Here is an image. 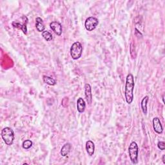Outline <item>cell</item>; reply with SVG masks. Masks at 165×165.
<instances>
[{"instance_id": "obj_7", "label": "cell", "mask_w": 165, "mask_h": 165, "mask_svg": "<svg viewBox=\"0 0 165 165\" xmlns=\"http://www.w3.org/2000/svg\"><path fill=\"white\" fill-rule=\"evenodd\" d=\"M50 27L56 35H61L63 32V28L60 23L57 21H52L50 23Z\"/></svg>"}, {"instance_id": "obj_18", "label": "cell", "mask_w": 165, "mask_h": 165, "mask_svg": "<svg viewBox=\"0 0 165 165\" xmlns=\"http://www.w3.org/2000/svg\"><path fill=\"white\" fill-rule=\"evenodd\" d=\"M157 146L160 150H164L165 149V142L164 141H159L157 144Z\"/></svg>"}, {"instance_id": "obj_17", "label": "cell", "mask_w": 165, "mask_h": 165, "mask_svg": "<svg viewBox=\"0 0 165 165\" xmlns=\"http://www.w3.org/2000/svg\"><path fill=\"white\" fill-rule=\"evenodd\" d=\"M32 141L29 139H26L25 141H24L23 142V144H22V146H23V148L24 149H29L30 148H31L32 146Z\"/></svg>"}, {"instance_id": "obj_11", "label": "cell", "mask_w": 165, "mask_h": 165, "mask_svg": "<svg viewBox=\"0 0 165 165\" xmlns=\"http://www.w3.org/2000/svg\"><path fill=\"white\" fill-rule=\"evenodd\" d=\"M86 108L85 101L81 97L78 98L77 101V109L79 113H83L84 112Z\"/></svg>"}, {"instance_id": "obj_1", "label": "cell", "mask_w": 165, "mask_h": 165, "mask_svg": "<svg viewBox=\"0 0 165 165\" xmlns=\"http://www.w3.org/2000/svg\"><path fill=\"white\" fill-rule=\"evenodd\" d=\"M135 87L134 78L132 74H128L126 78L125 90H124V96L128 104L130 105L133 100V89Z\"/></svg>"}, {"instance_id": "obj_15", "label": "cell", "mask_w": 165, "mask_h": 165, "mask_svg": "<svg viewBox=\"0 0 165 165\" xmlns=\"http://www.w3.org/2000/svg\"><path fill=\"white\" fill-rule=\"evenodd\" d=\"M43 80L44 83H45L46 84H48V85L54 86L56 84V81L54 79L51 78V77L47 76V75H43Z\"/></svg>"}, {"instance_id": "obj_13", "label": "cell", "mask_w": 165, "mask_h": 165, "mask_svg": "<svg viewBox=\"0 0 165 165\" xmlns=\"http://www.w3.org/2000/svg\"><path fill=\"white\" fill-rule=\"evenodd\" d=\"M71 148H72V145H70V143H66L64 145L61 150V155L63 157H66L70 153Z\"/></svg>"}, {"instance_id": "obj_20", "label": "cell", "mask_w": 165, "mask_h": 165, "mask_svg": "<svg viewBox=\"0 0 165 165\" xmlns=\"http://www.w3.org/2000/svg\"><path fill=\"white\" fill-rule=\"evenodd\" d=\"M163 103H164V95L163 96Z\"/></svg>"}, {"instance_id": "obj_12", "label": "cell", "mask_w": 165, "mask_h": 165, "mask_svg": "<svg viewBox=\"0 0 165 165\" xmlns=\"http://www.w3.org/2000/svg\"><path fill=\"white\" fill-rule=\"evenodd\" d=\"M86 150L88 154L90 156H92L95 151V145L92 141H88L86 142Z\"/></svg>"}, {"instance_id": "obj_10", "label": "cell", "mask_w": 165, "mask_h": 165, "mask_svg": "<svg viewBox=\"0 0 165 165\" xmlns=\"http://www.w3.org/2000/svg\"><path fill=\"white\" fill-rule=\"evenodd\" d=\"M35 28L39 32H43V31H44L45 26H44L43 21L41 17H38L35 19Z\"/></svg>"}, {"instance_id": "obj_6", "label": "cell", "mask_w": 165, "mask_h": 165, "mask_svg": "<svg viewBox=\"0 0 165 165\" xmlns=\"http://www.w3.org/2000/svg\"><path fill=\"white\" fill-rule=\"evenodd\" d=\"M23 19V23H20L19 21H14L12 22V25L14 27L18 29H21L25 34H27V28H26V25L28 23V18L25 16H22Z\"/></svg>"}, {"instance_id": "obj_2", "label": "cell", "mask_w": 165, "mask_h": 165, "mask_svg": "<svg viewBox=\"0 0 165 165\" xmlns=\"http://www.w3.org/2000/svg\"><path fill=\"white\" fill-rule=\"evenodd\" d=\"M1 136L3 141L8 146H11L14 141V132L10 127H5L2 129Z\"/></svg>"}, {"instance_id": "obj_9", "label": "cell", "mask_w": 165, "mask_h": 165, "mask_svg": "<svg viewBox=\"0 0 165 165\" xmlns=\"http://www.w3.org/2000/svg\"><path fill=\"white\" fill-rule=\"evenodd\" d=\"M152 123H153V128H154V131L156 133H159V134L162 133L163 132V128L161 123L160 121V119L158 118H154L153 119Z\"/></svg>"}, {"instance_id": "obj_3", "label": "cell", "mask_w": 165, "mask_h": 165, "mask_svg": "<svg viewBox=\"0 0 165 165\" xmlns=\"http://www.w3.org/2000/svg\"><path fill=\"white\" fill-rule=\"evenodd\" d=\"M129 157L133 164L138 163V154H139V148L136 142H132L128 147Z\"/></svg>"}, {"instance_id": "obj_4", "label": "cell", "mask_w": 165, "mask_h": 165, "mask_svg": "<svg viewBox=\"0 0 165 165\" xmlns=\"http://www.w3.org/2000/svg\"><path fill=\"white\" fill-rule=\"evenodd\" d=\"M83 52V46L78 41L75 42L72 44L70 48V55L72 58L74 60H78L81 57Z\"/></svg>"}, {"instance_id": "obj_5", "label": "cell", "mask_w": 165, "mask_h": 165, "mask_svg": "<svg viewBox=\"0 0 165 165\" xmlns=\"http://www.w3.org/2000/svg\"><path fill=\"white\" fill-rule=\"evenodd\" d=\"M99 24V21L95 17H89L86 20L84 26L88 31H93Z\"/></svg>"}, {"instance_id": "obj_14", "label": "cell", "mask_w": 165, "mask_h": 165, "mask_svg": "<svg viewBox=\"0 0 165 165\" xmlns=\"http://www.w3.org/2000/svg\"><path fill=\"white\" fill-rule=\"evenodd\" d=\"M148 100H149V97L148 96H146L141 101V110L145 115L147 114V104H148Z\"/></svg>"}, {"instance_id": "obj_16", "label": "cell", "mask_w": 165, "mask_h": 165, "mask_svg": "<svg viewBox=\"0 0 165 165\" xmlns=\"http://www.w3.org/2000/svg\"><path fill=\"white\" fill-rule=\"evenodd\" d=\"M42 36L43 38L46 40L47 41H50L53 39V36L50 32H49L48 31L44 30L42 32Z\"/></svg>"}, {"instance_id": "obj_8", "label": "cell", "mask_w": 165, "mask_h": 165, "mask_svg": "<svg viewBox=\"0 0 165 165\" xmlns=\"http://www.w3.org/2000/svg\"><path fill=\"white\" fill-rule=\"evenodd\" d=\"M84 96L88 105H91L92 102V88L90 84L87 83L84 85Z\"/></svg>"}, {"instance_id": "obj_19", "label": "cell", "mask_w": 165, "mask_h": 165, "mask_svg": "<svg viewBox=\"0 0 165 165\" xmlns=\"http://www.w3.org/2000/svg\"><path fill=\"white\" fill-rule=\"evenodd\" d=\"M164 157H165V155H163V162L164 164H165V160H164Z\"/></svg>"}]
</instances>
